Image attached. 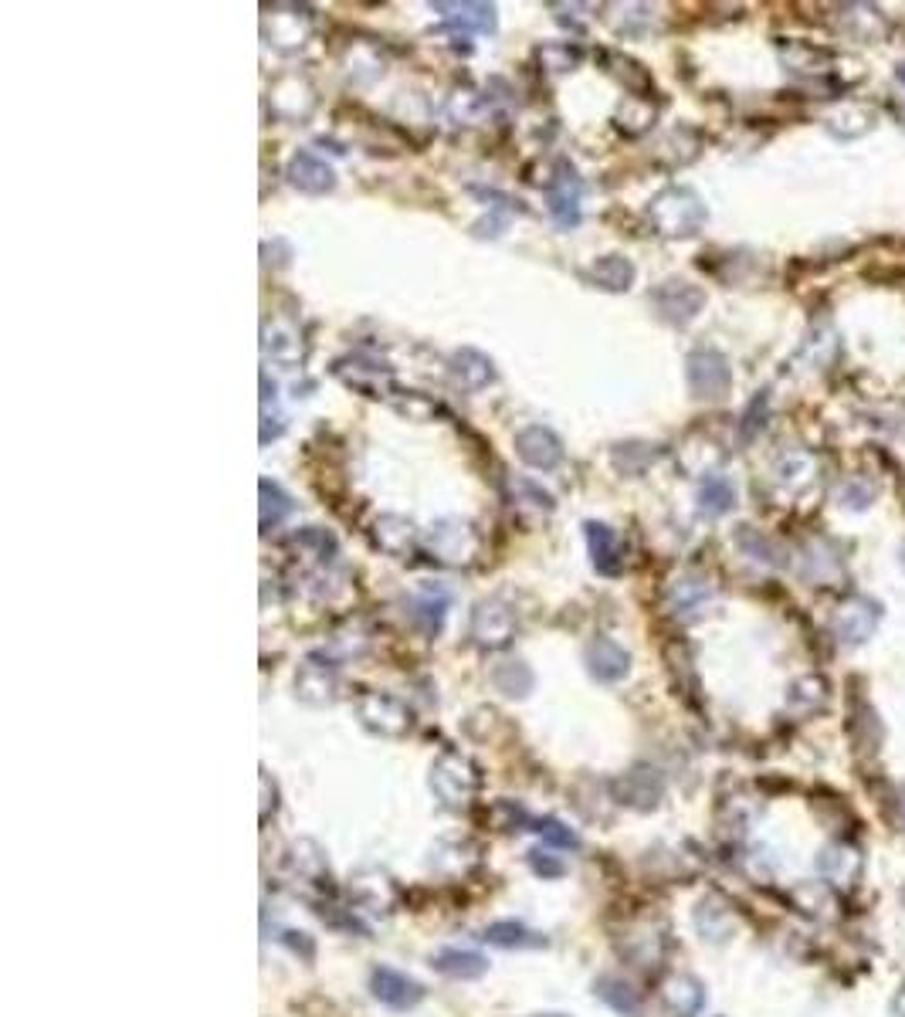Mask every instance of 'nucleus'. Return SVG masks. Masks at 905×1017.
I'll list each match as a JSON object with an SVG mask.
<instances>
[{
  "label": "nucleus",
  "instance_id": "obj_12",
  "mask_svg": "<svg viewBox=\"0 0 905 1017\" xmlns=\"http://www.w3.org/2000/svg\"><path fill=\"white\" fill-rule=\"evenodd\" d=\"M516 455L529 465L539 468V472H554V468L563 461V442L549 432L543 424H529L516 435Z\"/></svg>",
  "mask_w": 905,
  "mask_h": 1017
},
{
  "label": "nucleus",
  "instance_id": "obj_44",
  "mask_svg": "<svg viewBox=\"0 0 905 1017\" xmlns=\"http://www.w3.org/2000/svg\"><path fill=\"white\" fill-rule=\"evenodd\" d=\"M546 1017H563V1014H546Z\"/></svg>",
  "mask_w": 905,
  "mask_h": 1017
},
{
  "label": "nucleus",
  "instance_id": "obj_28",
  "mask_svg": "<svg viewBox=\"0 0 905 1017\" xmlns=\"http://www.w3.org/2000/svg\"><path fill=\"white\" fill-rule=\"evenodd\" d=\"M435 11L445 14L448 24L471 27V31H495V8L489 4H435Z\"/></svg>",
  "mask_w": 905,
  "mask_h": 1017
},
{
  "label": "nucleus",
  "instance_id": "obj_39",
  "mask_svg": "<svg viewBox=\"0 0 905 1017\" xmlns=\"http://www.w3.org/2000/svg\"><path fill=\"white\" fill-rule=\"evenodd\" d=\"M529 865H533V872H536V875H543V879H557V875H563V865H560V862H554V858H543V851H529Z\"/></svg>",
  "mask_w": 905,
  "mask_h": 1017
},
{
  "label": "nucleus",
  "instance_id": "obj_37",
  "mask_svg": "<svg viewBox=\"0 0 905 1017\" xmlns=\"http://www.w3.org/2000/svg\"><path fill=\"white\" fill-rule=\"evenodd\" d=\"M536 831L543 835V841H549V845H557V848H577L580 845V838L563 825V820H557V817H543V820H536Z\"/></svg>",
  "mask_w": 905,
  "mask_h": 1017
},
{
  "label": "nucleus",
  "instance_id": "obj_18",
  "mask_svg": "<svg viewBox=\"0 0 905 1017\" xmlns=\"http://www.w3.org/2000/svg\"><path fill=\"white\" fill-rule=\"evenodd\" d=\"M427 546H431V550H435L445 563H461V560L471 557V550H476V539H471L468 526H461V523H442V526L431 529Z\"/></svg>",
  "mask_w": 905,
  "mask_h": 1017
},
{
  "label": "nucleus",
  "instance_id": "obj_7",
  "mask_svg": "<svg viewBox=\"0 0 905 1017\" xmlns=\"http://www.w3.org/2000/svg\"><path fill=\"white\" fill-rule=\"evenodd\" d=\"M580 193H583V187H580L573 164L560 160L554 167V177H549V183H546V208L560 227H573L580 221Z\"/></svg>",
  "mask_w": 905,
  "mask_h": 1017
},
{
  "label": "nucleus",
  "instance_id": "obj_41",
  "mask_svg": "<svg viewBox=\"0 0 905 1017\" xmlns=\"http://www.w3.org/2000/svg\"><path fill=\"white\" fill-rule=\"evenodd\" d=\"M898 811H902V820H905V787L898 791Z\"/></svg>",
  "mask_w": 905,
  "mask_h": 1017
},
{
  "label": "nucleus",
  "instance_id": "obj_14",
  "mask_svg": "<svg viewBox=\"0 0 905 1017\" xmlns=\"http://www.w3.org/2000/svg\"><path fill=\"white\" fill-rule=\"evenodd\" d=\"M289 183L302 193H312V198H320V193H329L336 187V174L326 160H320L316 153L309 149H299L292 160H289Z\"/></svg>",
  "mask_w": 905,
  "mask_h": 1017
},
{
  "label": "nucleus",
  "instance_id": "obj_26",
  "mask_svg": "<svg viewBox=\"0 0 905 1017\" xmlns=\"http://www.w3.org/2000/svg\"><path fill=\"white\" fill-rule=\"evenodd\" d=\"M594 994H597L611 1010H617V1014H624V1017H641V1014H645L641 997L635 994L632 984H624L621 976H601V981L594 984Z\"/></svg>",
  "mask_w": 905,
  "mask_h": 1017
},
{
  "label": "nucleus",
  "instance_id": "obj_2",
  "mask_svg": "<svg viewBox=\"0 0 905 1017\" xmlns=\"http://www.w3.org/2000/svg\"><path fill=\"white\" fill-rule=\"evenodd\" d=\"M431 791L445 807H468L471 797L479 791V770L471 767V760L458 753H445L435 767H431Z\"/></svg>",
  "mask_w": 905,
  "mask_h": 1017
},
{
  "label": "nucleus",
  "instance_id": "obj_33",
  "mask_svg": "<svg viewBox=\"0 0 905 1017\" xmlns=\"http://www.w3.org/2000/svg\"><path fill=\"white\" fill-rule=\"evenodd\" d=\"M668 601H672V611H675V614H695L705 601H710V586H705L702 580L685 577V580H679V583L672 586V594H668Z\"/></svg>",
  "mask_w": 905,
  "mask_h": 1017
},
{
  "label": "nucleus",
  "instance_id": "obj_6",
  "mask_svg": "<svg viewBox=\"0 0 905 1017\" xmlns=\"http://www.w3.org/2000/svg\"><path fill=\"white\" fill-rule=\"evenodd\" d=\"M651 302L658 309V316L672 326H685L692 323L702 305H705V292L685 279H672V282H661L655 292H651Z\"/></svg>",
  "mask_w": 905,
  "mask_h": 1017
},
{
  "label": "nucleus",
  "instance_id": "obj_11",
  "mask_svg": "<svg viewBox=\"0 0 905 1017\" xmlns=\"http://www.w3.org/2000/svg\"><path fill=\"white\" fill-rule=\"evenodd\" d=\"M336 689H339V675H336V664L323 655H309L305 664L295 675V692L299 699L312 702V706H326V702L336 699Z\"/></svg>",
  "mask_w": 905,
  "mask_h": 1017
},
{
  "label": "nucleus",
  "instance_id": "obj_35",
  "mask_svg": "<svg viewBox=\"0 0 905 1017\" xmlns=\"http://www.w3.org/2000/svg\"><path fill=\"white\" fill-rule=\"evenodd\" d=\"M265 354H268L271 360H279V364H295L302 349H299L295 333H289V329H282V326H275V329L265 333Z\"/></svg>",
  "mask_w": 905,
  "mask_h": 1017
},
{
  "label": "nucleus",
  "instance_id": "obj_17",
  "mask_svg": "<svg viewBox=\"0 0 905 1017\" xmlns=\"http://www.w3.org/2000/svg\"><path fill=\"white\" fill-rule=\"evenodd\" d=\"M586 543H590V557H594L597 573L617 577L624 570V550H621V539L611 526L586 523Z\"/></svg>",
  "mask_w": 905,
  "mask_h": 1017
},
{
  "label": "nucleus",
  "instance_id": "obj_34",
  "mask_svg": "<svg viewBox=\"0 0 905 1017\" xmlns=\"http://www.w3.org/2000/svg\"><path fill=\"white\" fill-rule=\"evenodd\" d=\"M292 513V499L271 482H261V526H279Z\"/></svg>",
  "mask_w": 905,
  "mask_h": 1017
},
{
  "label": "nucleus",
  "instance_id": "obj_30",
  "mask_svg": "<svg viewBox=\"0 0 905 1017\" xmlns=\"http://www.w3.org/2000/svg\"><path fill=\"white\" fill-rule=\"evenodd\" d=\"M733 502H736V489H733L729 479L710 476V479L702 482V489H699V509H702L705 516H726L729 509H733Z\"/></svg>",
  "mask_w": 905,
  "mask_h": 1017
},
{
  "label": "nucleus",
  "instance_id": "obj_21",
  "mask_svg": "<svg viewBox=\"0 0 905 1017\" xmlns=\"http://www.w3.org/2000/svg\"><path fill=\"white\" fill-rule=\"evenodd\" d=\"M661 997H664V1004L672 1007L675 1014L692 1017L705 1004V987L695 981V976H689V973H675V976H668V981H664Z\"/></svg>",
  "mask_w": 905,
  "mask_h": 1017
},
{
  "label": "nucleus",
  "instance_id": "obj_4",
  "mask_svg": "<svg viewBox=\"0 0 905 1017\" xmlns=\"http://www.w3.org/2000/svg\"><path fill=\"white\" fill-rule=\"evenodd\" d=\"M879 621H882V604L879 601H872V597H861V594H854V597H848L838 611H835V638L841 641V645H848V648H854V645H864L872 635H875V628H879Z\"/></svg>",
  "mask_w": 905,
  "mask_h": 1017
},
{
  "label": "nucleus",
  "instance_id": "obj_40",
  "mask_svg": "<svg viewBox=\"0 0 905 1017\" xmlns=\"http://www.w3.org/2000/svg\"><path fill=\"white\" fill-rule=\"evenodd\" d=\"M892 1007H895V1014H898V1017H905V987H902V991L895 994V1001H892Z\"/></svg>",
  "mask_w": 905,
  "mask_h": 1017
},
{
  "label": "nucleus",
  "instance_id": "obj_23",
  "mask_svg": "<svg viewBox=\"0 0 905 1017\" xmlns=\"http://www.w3.org/2000/svg\"><path fill=\"white\" fill-rule=\"evenodd\" d=\"M451 373L465 390H482L495 380L492 360L485 354H479V349H468V346L458 349V354L451 357Z\"/></svg>",
  "mask_w": 905,
  "mask_h": 1017
},
{
  "label": "nucleus",
  "instance_id": "obj_24",
  "mask_svg": "<svg viewBox=\"0 0 905 1017\" xmlns=\"http://www.w3.org/2000/svg\"><path fill=\"white\" fill-rule=\"evenodd\" d=\"M695 926H699V932H702V940L723 943V940H729V936H733L736 919H733L729 906L719 903V898H702L699 909H695Z\"/></svg>",
  "mask_w": 905,
  "mask_h": 1017
},
{
  "label": "nucleus",
  "instance_id": "obj_36",
  "mask_svg": "<svg viewBox=\"0 0 905 1017\" xmlns=\"http://www.w3.org/2000/svg\"><path fill=\"white\" fill-rule=\"evenodd\" d=\"M794 898H797V903H801V909H804L807 916H814V919L828 916V909L835 906V898H831V889H828V885H820V882L801 885V889L794 892Z\"/></svg>",
  "mask_w": 905,
  "mask_h": 1017
},
{
  "label": "nucleus",
  "instance_id": "obj_8",
  "mask_svg": "<svg viewBox=\"0 0 905 1017\" xmlns=\"http://www.w3.org/2000/svg\"><path fill=\"white\" fill-rule=\"evenodd\" d=\"M516 635V614L502 601H482L471 614V638L479 648H505Z\"/></svg>",
  "mask_w": 905,
  "mask_h": 1017
},
{
  "label": "nucleus",
  "instance_id": "obj_19",
  "mask_svg": "<svg viewBox=\"0 0 905 1017\" xmlns=\"http://www.w3.org/2000/svg\"><path fill=\"white\" fill-rule=\"evenodd\" d=\"M438 973L451 976V981H476L489 970V960L476 950H461V947H448V950H438L435 960H431Z\"/></svg>",
  "mask_w": 905,
  "mask_h": 1017
},
{
  "label": "nucleus",
  "instance_id": "obj_22",
  "mask_svg": "<svg viewBox=\"0 0 905 1017\" xmlns=\"http://www.w3.org/2000/svg\"><path fill=\"white\" fill-rule=\"evenodd\" d=\"M586 279L594 282L597 289H604V292H627V289H632V282H635V265L627 261L624 255H604V258H597L594 265H590Z\"/></svg>",
  "mask_w": 905,
  "mask_h": 1017
},
{
  "label": "nucleus",
  "instance_id": "obj_13",
  "mask_svg": "<svg viewBox=\"0 0 905 1017\" xmlns=\"http://www.w3.org/2000/svg\"><path fill=\"white\" fill-rule=\"evenodd\" d=\"M586 672L597 682H621L627 672H632V655H627L617 641L611 638H594L583 651Z\"/></svg>",
  "mask_w": 905,
  "mask_h": 1017
},
{
  "label": "nucleus",
  "instance_id": "obj_3",
  "mask_svg": "<svg viewBox=\"0 0 905 1017\" xmlns=\"http://www.w3.org/2000/svg\"><path fill=\"white\" fill-rule=\"evenodd\" d=\"M685 377H689V390L699 401H723L733 387V370L729 360L716 349H695V354L685 360Z\"/></svg>",
  "mask_w": 905,
  "mask_h": 1017
},
{
  "label": "nucleus",
  "instance_id": "obj_27",
  "mask_svg": "<svg viewBox=\"0 0 905 1017\" xmlns=\"http://www.w3.org/2000/svg\"><path fill=\"white\" fill-rule=\"evenodd\" d=\"M448 614V594L442 591H424L411 601V617L424 635H438Z\"/></svg>",
  "mask_w": 905,
  "mask_h": 1017
},
{
  "label": "nucleus",
  "instance_id": "obj_25",
  "mask_svg": "<svg viewBox=\"0 0 905 1017\" xmlns=\"http://www.w3.org/2000/svg\"><path fill=\"white\" fill-rule=\"evenodd\" d=\"M828 695H831L828 679L804 675V679H797V682L791 685V692H786V706H791L794 713H801V716H811V713H817V709L828 706Z\"/></svg>",
  "mask_w": 905,
  "mask_h": 1017
},
{
  "label": "nucleus",
  "instance_id": "obj_16",
  "mask_svg": "<svg viewBox=\"0 0 905 1017\" xmlns=\"http://www.w3.org/2000/svg\"><path fill=\"white\" fill-rule=\"evenodd\" d=\"M817 872L828 885H854L861 875V854L851 845H828L817 854Z\"/></svg>",
  "mask_w": 905,
  "mask_h": 1017
},
{
  "label": "nucleus",
  "instance_id": "obj_42",
  "mask_svg": "<svg viewBox=\"0 0 905 1017\" xmlns=\"http://www.w3.org/2000/svg\"><path fill=\"white\" fill-rule=\"evenodd\" d=\"M895 78H898V82H902V86H905V62H902V65H898V68H895Z\"/></svg>",
  "mask_w": 905,
  "mask_h": 1017
},
{
  "label": "nucleus",
  "instance_id": "obj_5",
  "mask_svg": "<svg viewBox=\"0 0 905 1017\" xmlns=\"http://www.w3.org/2000/svg\"><path fill=\"white\" fill-rule=\"evenodd\" d=\"M357 713H360V723L383 739H398L411 729V709L401 699H393L387 692H367L360 699Z\"/></svg>",
  "mask_w": 905,
  "mask_h": 1017
},
{
  "label": "nucleus",
  "instance_id": "obj_1",
  "mask_svg": "<svg viewBox=\"0 0 905 1017\" xmlns=\"http://www.w3.org/2000/svg\"><path fill=\"white\" fill-rule=\"evenodd\" d=\"M648 221L664 238H692L705 224V204L689 187H668L651 201Z\"/></svg>",
  "mask_w": 905,
  "mask_h": 1017
},
{
  "label": "nucleus",
  "instance_id": "obj_15",
  "mask_svg": "<svg viewBox=\"0 0 905 1017\" xmlns=\"http://www.w3.org/2000/svg\"><path fill=\"white\" fill-rule=\"evenodd\" d=\"M336 377H339L346 387H353V390H360V394H367V398H387V390L393 387L390 370L380 367V364H370V360H364V357L339 360V364H336Z\"/></svg>",
  "mask_w": 905,
  "mask_h": 1017
},
{
  "label": "nucleus",
  "instance_id": "obj_31",
  "mask_svg": "<svg viewBox=\"0 0 905 1017\" xmlns=\"http://www.w3.org/2000/svg\"><path fill=\"white\" fill-rule=\"evenodd\" d=\"M411 536H414L411 523L401 519V516H380L377 526H373V539H377L380 550H387V554H404Z\"/></svg>",
  "mask_w": 905,
  "mask_h": 1017
},
{
  "label": "nucleus",
  "instance_id": "obj_20",
  "mask_svg": "<svg viewBox=\"0 0 905 1017\" xmlns=\"http://www.w3.org/2000/svg\"><path fill=\"white\" fill-rule=\"evenodd\" d=\"M286 865L292 869L295 879L309 882V885H323V879H329V865H326V854L316 841H295L289 848V858Z\"/></svg>",
  "mask_w": 905,
  "mask_h": 1017
},
{
  "label": "nucleus",
  "instance_id": "obj_9",
  "mask_svg": "<svg viewBox=\"0 0 905 1017\" xmlns=\"http://www.w3.org/2000/svg\"><path fill=\"white\" fill-rule=\"evenodd\" d=\"M370 994L393 1010H411L424 1001V987L414 981V976L393 970V966H377L370 973Z\"/></svg>",
  "mask_w": 905,
  "mask_h": 1017
},
{
  "label": "nucleus",
  "instance_id": "obj_38",
  "mask_svg": "<svg viewBox=\"0 0 905 1017\" xmlns=\"http://www.w3.org/2000/svg\"><path fill=\"white\" fill-rule=\"evenodd\" d=\"M875 499V489L864 482V479H851L845 489H841V505H851V509H864Z\"/></svg>",
  "mask_w": 905,
  "mask_h": 1017
},
{
  "label": "nucleus",
  "instance_id": "obj_43",
  "mask_svg": "<svg viewBox=\"0 0 905 1017\" xmlns=\"http://www.w3.org/2000/svg\"><path fill=\"white\" fill-rule=\"evenodd\" d=\"M898 560H902V567H905V539H902V546H898Z\"/></svg>",
  "mask_w": 905,
  "mask_h": 1017
},
{
  "label": "nucleus",
  "instance_id": "obj_29",
  "mask_svg": "<svg viewBox=\"0 0 905 1017\" xmlns=\"http://www.w3.org/2000/svg\"><path fill=\"white\" fill-rule=\"evenodd\" d=\"M485 943H492V947H502V950H516V947H543L546 940L539 932H533V929H526L523 923H492L489 929H485V936H482Z\"/></svg>",
  "mask_w": 905,
  "mask_h": 1017
},
{
  "label": "nucleus",
  "instance_id": "obj_32",
  "mask_svg": "<svg viewBox=\"0 0 905 1017\" xmlns=\"http://www.w3.org/2000/svg\"><path fill=\"white\" fill-rule=\"evenodd\" d=\"M492 682L502 695L509 699H523L529 689H533V672L526 669L523 661H502L499 669L492 672Z\"/></svg>",
  "mask_w": 905,
  "mask_h": 1017
},
{
  "label": "nucleus",
  "instance_id": "obj_10",
  "mask_svg": "<svg viewBox=\"0 0 905 1017\" xmlns=\"http://www.w3.org/2000/svg\"><path fill=\"white\" fill-rule=\"evenodd\" d=\"M614 794L621 804L635 807V811H655L664 797V780L651 767H632L624 776H617Z\"/></svg>",
  "mask_w": 905,
  "mask_h": 1017
}]
</instances>
